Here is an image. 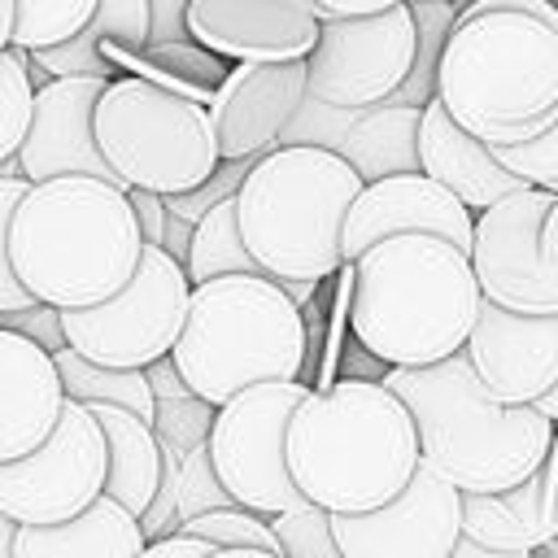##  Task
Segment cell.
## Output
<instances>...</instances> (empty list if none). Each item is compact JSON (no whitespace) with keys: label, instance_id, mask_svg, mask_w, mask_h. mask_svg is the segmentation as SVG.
<instances>
[{"label":"cell","instance_id":"13","mask_svg":"<svg viewBox=\"0 0 558 558\" xmlns=\"http://www.w3.org/2000/svg\"><path fill=\"white\" fill-rule=\"evenodd\" d=\"M458 536L462 493L423 462L392 501L366 514H331V541L344 558H445Z\"/></svg>","mask_w":558,"mask_h":558},{"label":"cell","instance_id":"19","mask_svg":"<svg viewBox=\"0 0 558 558\" xmlns=\"http://www.w3.org/2000/svg\"><path fill=\"white\" fill-rule=\"evenodd\" d=\"M187 39L205 52L240 61H305L318 17L288 0H187Z\"/></svg>","mask_w":558,"mask_h":558},{"label":"cell","instance_id":"46","mask_svg":"<svg viewBox=\"0 0 558 558\" xmlns=\"http://www.w3.org/2000/svg\"><path fill=\"white\" fill-rule=\"evenodd\" d=\"M445 558H532V554H497V549L475 545L471 536H458V541H453V549H449Z\"/></svg>","mask_w":558,"mask_h":558},{"label":"cell","instance_id":"34","mask_svg":"<svg viewBox=\"0 0 558 558\" xmlns=\"http://www.w3.org/2000/svg\"><path fill=\"white\" fill-rule=\"evenodd\" d=\"M222 506H235V501L222 493V484H218V475H214V466H209L205 445L179 453V475H174V519L183 523V519H196V514H205V510H222ZM179 523H174V527H179Z\"/></svg>","mask_w":558,"mask_h":558},{"label":"cell","instance_id":"38","mask_svg":"<svg viewBox=\"0 0 558 558\" xmlns=\"http://www.w3.org/2000/svg\"><path fill=\"white\" fill-rule=\"evenodd\" d=\"M26 187H31V183H26L22 174H4V179H0V314H4V310H26V305H35L31 292L13 279V270H9V248H4L9 214H13V205L22 201Z\"/></svg>","mask_w":558,"mask_h":558},{"label":"cell","instance_id":"2","mask_svg":"<svg viewBox=\"0 0 558 558\" xmlns=\"http://www.w3.org/2000/svg\"><path fill=\"white\" fill-rule=\"evenodd\" d=\"M283 462L305 506L366 514L392 501L418 471L414 418L379 379L310 388L288 418Z\"/></svg>","mask_w":558,"mask_h":558},{"label":"cell","instance_id":"8","mask_svg":"<svg viewBox=\"0 0 558 558\" xmlns=\"http://www.w3.org/2000/svg\"><path fill=\"white\" fill-rule=\"evenodd\" d=\"M92 140L122 187L157 196L192 192L218 166L205 105L135 74H118L100 87L92 109Z\"/></svg>","mask_w":558,"mask_h":558},{"label":"cell","instance_id":"25","mask_svg":"<svg viewBox=\"0 0 558 558\" xmlns=\"http://www.w3.org/2000/svg\"><path fill=\"white\" fill-rule=\"evenodd\" d=\"M418 113L423 105H392V100L357 109V118L336 144V157H344L362 183H375L388 174H414L418 170Z\"/></svg>","mask_w":558,"mask_h":558},{"label":"cell","instance_id":"16","mask_svg":"<svg viewBox=\"0 0 558 558\" xmlns=\"http://www.w3.org/2000/svg\"><path fill=\"white\" fill-rule=\"evenodd\" d=\"M471 227H475V214L436 179L418 170L388 174V179L362 183V192L353 196L340 227V257L344 266H353L371 244L388 235H440L458 253H471Z\"/></svg>","mask_w":558,"mask_h":558},{"label":"cell","instance_id":"49","mask_svg":"<svg viewBox=\"0 0 558 558\" xmlns=\"http://www.w3.org/2000/svg\"><path fill=\"white\" fill-rule=\"evenodd\" d=\"M13 39V0H0V52L9 48Z\"/></svg>","mask_w":558,"mask_h":558},{"label":"cell","instance_id":"51","mask_svg":"<svg viewBox=\"0 0 558 558\" xmlns=\"http://www.w3.org/2000/svg\"><path fill=\"white\" fill-rule=\"evenodd\" d=\"M536 410H541V414H545V418L558 427V384H554V388H549V392L536 401Z\"/></svg>","mask_w":558,"mask_h":558},{"label":"cell","instance_id":"32","mask_svg":"<svg viewBox=\"0 0 558 558\" xmlns=\"http://www.w3.org/2000/svg\"><path fill=\"white\" fill-rule=\"evenodd\" d=\"M31 100H35V83H31L26 52L4 48L0 52V166L17 157V144L31 126Z\"/></svg>","mask_w":558,"mask_h":558},{"label":"cell","instance_id":"6","mask_svg":"<svg viewBox=\"0 0 558 558\" xmlns=\"http://www.w3.org/2000/svg\"><path fill=\"white\" fill-rule=\"evenodd\" d=\"M305 318L266 275H222L187 292L170 362L192 397L222 405L253 384H292L305 366Z\"/></svg>","mask_w":558,"mask_h":558},{"label":"cell","instance_id":"3","mask_svg":"<svg viewBox=\"0 0 558 558\" xmlns=\"http://www.w3.org/2000/svg\"><path fill=\"white\" fill-rule=\"evenodd\" d=\"M349 327L388 371L458 353L484 301L466 253L440 235H388L349 266Z\"/></svg>","mask_w":558,"mask_h":558},{"label":"cell","instance_id":"39","mask_svg":"<svg viewBox=\"0 0 558 558\" xmlns=\"http://www.w3.org/2000/svg\"><path fill=\"white\" fill-rule=\"evenodd\" d=\"M0 327L13 331V336H26L31 344H39L44 353H57L65 349V336H61V310L52 305H26V310H4L0 314Z\"/></svg>","mask_w":558,"mask_h":558},{"label":"cell","instance_id":"28","mask_svg":"<svg viewBox=\"0 0 558 558\" xmlns=\"http://www.w3.org/2000/svg\"><path fill=\"white\" fill-rule=\"evenodd\" d=\"M183 275L187 283H205V279H222V275H262L257 262L248 257L240 227H235V196L218 201L201 222H192V240H187V257H183Z\"/></svg>","mask_w":558,"mask_h":558},{"label":"cell","instance_id":"23","mask_svg":"<svg viewBox=\"0 0 558 558\" xmlns=\"http://www.w3.org/2000/svg\"><path fill=\"white\" fill-rule=\"evenodd\" d=\"M87 410L105 436V493L100 497L118 501L126 514L140 519L161 484V458H166L161 440L144 418H135L122 405H87Z\"/></svg>","mask_w":558,"mask_h":558},{"label":"cell","instance_id":"24","mask_svg":"<svg viewBox=\"0 0 558 558\" xmlns=\"http://www.w3.org/2000/svg\"><path fill=\"white\" fill-rule=\"evenodd\" d=\"M100 44L118 48H144L148 44V0H96L92 17L83 22L78 35L65 44L26 52L48 78H113V70L100 61Z\"/></svg>","mask_w":558,"mask_h":558},{"label":"cell","instance_id":"40","mask_svg":"<svg viewBox=\"0 0 558 558\" xmlns=\"http://www.w3.org/2000/svg\"><path fill=\"white\" fill-rule=\"evenodd\" d=\"M536 257H541V292H545V314H558V196L549 201V209H545V218H541Z\"/></svg>","mask_w":558,"mask_h":558},{"label":"cell","instance_id":"37","mask_svg":"<svg viewBox=\"0 0 558 558\" xmlns=\"http://www.w3.org/2000/svg\"><path fill=\"white\" fill-rule=\"evenodd\" d=\"M248 166H253V161H218V166H214V174H209L205 183H196L192 192L161 196L166 214H170V218H179V222H187V227H192V222H201L218 201H231V196H235V187L244 183Z\"/></svg>","mask_w":558,"mask_h":558},{"label":"cell","instance_id":"21","mask_svg":"<svg viewBox=\"0 0 558 558\" xmlns=\"http://www.w3.org/2000/svg\"><path fill=\"white\" fill-rule=\"evenodd\" d=\"M61 401L52 353L0 327V462L31 453L52 432Z\"/></svg>","mask_w":558,"mask_h":558},{"label":"cell","instance_id":"9","mask_svg":"<svg viewBox=\"0 0 558 558\" xmlns=\"http://www.w3.org/2000/svg\"><path fill=\"white\" fill-rule=\"evenodd\" d=\"M187 292L192 283L183 266L166 248L144 244L135 275L109 301L87 310H61L65 349L96 366L144 371L170 353L187 314Z\"/></svg>","mask_w":558,"mask_h":558},{"label":"cell","instance_id":"44","mask_svg":"<svg viewBox=\"0 0 558 558\" xmlns=\"http://www.w3.org/2000/svg\"><path fill=\"white\" fill-rule=\"evenodd\" d=\"M392 4H405V0H310L314 17H366V13H384Z\"/></svg>","mask_w":558,"mask_h":558},{"label":"cell","instance_id":"45","mask_svg":"<svg viewBox=\"0 0 558 558\" xmlns=\"http://www.w3.org/2000/svg\"><path fill=\"white\" fill-rule=\"evenodd\" d=\"M187 240H192V227L187 222H179V218H170L166 214V231H161V248L183 266V257H187Z\"/></svg>","mask_w":558,"mask_h":558},{"label":"cell","instance_id":"55","mask_svg":"<svg viewBox=\"0 0 558 558\" xmlns=\"http://www.w3.org/2000/svg\"><path fill=\"white\" fill-rule=\"evenodd\" d=\"M554 4H558V0H554Z\"/></svg>","mask_w":558,"mask_h":558},{"label":"cell","instance_id":"33","mask_svg":"<svg viewBox=\"0 0 558 558\" xmlns=\"http://www.w3.org/2000/svg\"><path fill=\"white\" fill-rule=\"evenodd\" d=\"M270 532L279 541L283 558H344L331 541V514L318 506H296L270 519Z\"/></svg>","mask_w":558,"mask_h":558},{"label":"cell","instance_id":"52","mask_svg":"<svg viewBox=\"0 0 558 558\" xmlns=\"http://www.w3.org/2000/svg\"><path fill=\"white\" fill-rule=\"evenodd\" d=\"M4 174H17V161H9V166H0V179H4Z\"/></svg>","mask_w":558,"mask_h":558},{"label":"cell","instance_id":"26","mask_svg":"<svg viewBox=\"0 0 558 558\" xmlns=\"http://www.w3.org/2000/svg\"><path fill=\"white\" fill-rule=\"evenodd\" d=\"M100 61L118 74H135V78H148L174 96H187L196 105H209V96L218 92V83L227 78L231 61L205 52L201 44L192 39H170V44H144V48H118V44H100L96 48Z\"/></svg>","mask_w":558,"mask_h":558},{"label":"cell","instance_id":"7","mask_svg":"<svg viewBox=\"0 0 558 558\" xmlns=\"http://www.w3.org/2000/svg\"><path fill=\"white\" fill-rule=\"evenodd\" d=\"M362 192L344 157L314 144H275L235 187V227L266 279L323 283L344 270L340 227Z\"/></svg>","mask_w":558,"mask_h":558},{"label":"cell","instance_id":"20","mask_svg":"<svg viewBox=\"0 0 558 558\" xmlns=\"http://www.w3.org/2000/svg\"><path fill=\"white\" fill-rule=\"evenodd\" d=\"M418 174L436 179L445 192H453L471 214L488 209L493 201L527 187L519 174H510L484 140L462 131L445 105L432 96L418 113Z\"/></svg>","mask_w":558,"mask_h":558},{"label":"cell","instance_id":"41","mask_svg":"<svg viewBox=\"0 0 558 558\" xmlns=\"http://www.w3.org/2000/svg\"><path fill=\"white\" fill-rule=\"evenodd\" d=\"M183 13H187V0H148V44L187 39Z\"/></svg>","mask_w":558,"mask_h":558},{"label":"cell","instance_id":"48","mask_svg":"<svg viewBox=\"0 0 558 558\" xmlns=\"http://www.w3.org/2000/svg\"><path fill=\"white\" fill-rule=\"evenodd\" d=\"M13 536H17V523L0 514V558H13Z\"/></svg>","mask_w":558,"mask_h":558},{"label":"cell","instance_id":"4","mask_svg":"<svg viewBox=\"0 0 558 558\" xmlns=\"http://www.w3.org/2000/svg\"><path fill=\"white\" fill-rule=\"evenodd\" d=\"M414 418L418 462L458 493H506L523 484L554 445V423L536 405H497L466 353L432 366H397L379 379Z\"/></svg>","mask_w":558,"mask_h":558},{"label":"cell","instance_id":"1","mask_svg":"<svg viewBox=\"0 0 558 558\" xmlns=\"http://www.w3.org/2000/svg\"><path fill=\"white\" fill-rule=\"evenodd\" d=\"M9 270L31 301L87 310L109 301L140 262V222L126 187L61 174L31 183L9 214Z\"/></svg>","mask_w":558,"mask_h":558},{"label":"cell","instance_id":"31","mask_svg":"<svg viewBox=\"0 0 558 558\" xmlns=\"http://www.w3.org/2000/svg\"><path fill=\"white\" fill-rule=\"evenodd\" d=\"M174 532L196 536V541H205L214 549H266V554H279V541L270 532V519H262L253 510H240V506L205 510L196 519H183Z\"/></svg>","mask_w":558,"mask_h":558},{"label":"cell","instance_id":"15","mask_svg":"<svg viewBox=\"0 0 558 558\" xmlns=\"http://www.w3.org/2000/svg\"><path fill=\"white\" fill-rule=\"evenodd\" d=\"M462 353L497 405H536L558 384V314H514L480 301Z\"/></svg>","mask_w":558,"mask_h":558},{"label":"cell","instance_id":"22","mask_svg":"<svg viewBox=\"0 0 558 558\" xmlns=\"http://www.w3.org/2000/svg\"><path fill=\"white\" fill-rule=\"evenodd\" d=\"M144 549L135 514L96 497L65 523H17L13 558H135Z\"/></svg>","mask_w":558,"mask_h":558},{"label":"cell","instance_id":"17","mask_svg":"<svg viewBox=\"0 0 558 558\" xmlns=\"http://www.w3.org/2000/svg\"><path fill=\"white\" fill-rule=\"evenodd\" d=\"M301 100H305V61L231 65L205 105L218 161H257L262 153H270Z\"/></svg>","mask_w":558,"mask_h":558},{"label":"cell","instance_id":"30","mask_svg":"<svg viewBox=\"0 0 558 558\" xmlns=\"http://www.w3.org/2000/svg\"><path fill=\"white\" fill-rule=\"evenodd\" d=\"M462 536L497 554H536L527 527L514 519L501 493H462Z\"/></svg>","mask_w":558,"mask_h":558},{"label":"cell","instance_id":"54","mask_svg":"<svg viewBox=\"0 0 558 558\" xmlns=\"http://www.w3.org/2000/svg\"><path fill=\"white\" fill-rule=\"evenodd\" d=\"M532 558H536V554H532ZM545 558H549V554H545Z\"/></svg>","mask_w":558,"mask_h":558},{"label":"cell","instance_id":"36","mask_svg":"<svg viewBox=\"0 0 558 558\" xmlns=\"http://www.w3.org/2000/svg\"><path fill=\"white\" fill-rule=\"evenodd\" d=\"M493 157L519 174L527 187H545V192H558V118L527 144H514V148H493Z\"/></svg>","mask_w":558,"mask_h":558},{"label":"cell","instance_id":"10","mask_svg":"<svg viewBox=\"0 0 558 558\" xmlns=\"http://www.w3.org/2000/svg\"><path fill=\"white\" fill-rule=\"evenodd\" d=\"M305 392H310V384H301V379L253 384L214 410L209 432H205V453H209V466H214L222 493L240 510L275 519L283 510L305 506V497L296 493L288 462H283V432Z\"/></svg>","mask_w":558,"mask_h":558},{"label":"cell","instance_id":"18","mask_svg":"<svg viewBox=\"0 0 558 558\" xmlns=\"http://www.w3.org/2000/svg\"><path fill=\"white\" fill-rule=\"evenodd\" d=\"M100 87L105 78H48L35 87L31 126L13 157L26 183H44L61 174H87V179L118 183L92 140V109H96Z\"/></svg>","mask_w":558,"mask_h":558},{"label":"cell","instance_id":"14","mask_svg":"<svg viewBox=\"0 0 558 558\" xmlns=\"http://www.w3.org/2000/svg\"><path fill=\"white\" fill-rule=\"evenodd\" d=\"M549 201L554 192L545 187H519L475 214L466 262L484 301L514 314H545L536 240H541V218Z\"/></svg>","mask_w":558,"mask_h":558},{"label":"cell","instance_id":"43","mask_svg":"<svg viewBox=\"0 0 558 558\" xmlns=\"http://www.w3.org/2000/svg\"><path fill=\"white\" fill-rule=\"evenodd\" d=\"M214 545H205V541H196V536H183V532H170V536H161V541H148L135 558H205Z\"/></svg>","mask_w":558,"mask_h":558},{"label":"cell","instance_id":"12","mask_svg":"<svg viewBox=\"0 0 558 558\" xmlns=\"http://www.w3.org/2000/svg\"><path fill=\"white\" fill-rule=\"evenodd\" d=\"M105 493V436L87 405L61 401L52 432L0 462V514L13 523H65Z\"/></svg>","mask_w":558,"mask_h":558},{"label":"cell","instance_id":"5","mask_svg":"<svg viewBox=\"0 0 558 558\" xmlns=\"http://www.w3.org/2000/svg\"><path fill=\"white\" fill-rule=\"evenodd\" d=\"M432 96L488 148L536 140L558 118V17H453L436 57Z\"/></svg>","mask_w":558,"mask_h":558},{"label":"cell","instance_id":"27","mask_svg":"<svg viewBox=\"0 0 558 558\" xmlns=\"http://www.w3.org/2000/svg\"><path fill=\"white\" fill-rule=\"evenodd\" d=\"M52 366H57L61 392H65L70 401H83V405H122V410H131L135 418H144V423L153 427L157 401H153V388H148L144 371L96 366V362L78 357L74 349H57V353H52Z\"/></svg>","mask_w":558,"mask_h":558},{"label":"cell","instance_id":"29","mask_svg":"<svg viewBox=\"0 0 558 558\" xmlns=\"http://www.w3.org/2000/svg\"><path fill=\"white\" fill-rule=\"evenodd\" d=\"M96 0H13V39L9 48L39 52L52 44H65L83 31Z\"/></svg>","mask_w":558,"mask_h":558},{"label":"cell","instance_id":"42","mask_svg":"<svg viewBox=\"0 0 558 558\" xmlns=\"http://www.w3.org/2000/svg\"><path fill=\"white\" fill-rule=\"evenodd\" d=\"M126 201H131V209H135V222H140V240L161 248V231H166V205H161V196H157V192H140V187H126Z\"/></svg>","mask_w":558,"mask_h":558},{"label":"cell","instance_id":"50","mask_svg":"<svg viewBox=\"0 0 558 558\" xmlns=\"http://www.w3.org/2000/svg\"><path fill=\"white\" fill-rule=\"evenodd\" d=\"M205 558H283V554H266V549H209Z\"/></svg>","mask_w":558,"mask_h":558},{"label":"cell","instance_id":"53","mask_svg":"<svg viewBox=\"0 0 558 558\" xmlns=\"http://www.w3.org/2000/svg\"><path fill=\"white\" fill-rule=\"evenodd\" d=\"M423 4H458V0H423Z\"/></svg>","mask_w":558,"mask_h":558},{"label":"cell","instance_id":"47","mask_svg":"<svg viewBox=\"0 0 558 558\" xmlns=\"http://www.w3.org/2000/svg\"><path fill=\"white\" fill-rule=\"evenodd\" d=\"M275 283L283 288V296H288L296 310H301V301H305V296H314V288H318V283H310V279H275Z\"/></svg>","mask_w":558,"mask_h":558},{"label":"cell","instance_id":"11","mask_svg":"<svg viewBox=\"0 0 558 558\" xmlns=\"http://www.w3.org/2000/svg\"><path fill=\"white\" fill-rule=\"evenodd\" d=\"M414 48L410 4L366 17H318V39L305 52V92L331 109L384 105L405 83Z\"/></svg>","mask_w":558,"mask_h":558},{"label":"cell","instance_id":"35","mask_svg":"<svg viewBox=\"0 0 558 558\" xmlns=\"http://www.w3.org/2000/svg\"><path fill=\"white\" fill-rule=\"evenodd\" d=\"M209 418H214V405H205L201 397L187 392V397H174V401H157L153 432H157L161 449H170V453H187V449L205 445Z\"/></svg>","mask_w":558,"mask_h":558}]
</instances>
